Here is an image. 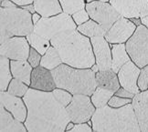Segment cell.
Segmentation results:
<instances>
[{"instance_id":"obj_14","label":"cell","mask_w":148,"mask_h":132,"mask_svg":"<svg viewBox=\"0 0 148 132\" xmlns=\"http://www.w3.org/2000/svg\"><path fill=\"white\" fill-rule=\"evenodd\" d=\"M141 73V68L136 66V64L130 60L121 67L117 73L119 82L121 87L131 91L134 94H138L141 92L138 86V78Z\"/></svg>"},{"instance_id":"obj_8","label":"cell","mask_w":148,"mask_h":132,"mask_svg":"<svg viewBox=\"0 0 148 132\" xmlns=\"http://www.w3.org/2000/svg\"><path fill=\"white\" fill-rule=\"evenodd\" d=\"M86 8L90 19L96 21L106 31L122 18V15L112 7L110 2L92 1L86 3Z\"/></svg>"},{"instance_id":"obj_35","label":"cell","mask_w":148,"mask_h":132,"mask_svg":"<svg viewBox=\"0 0 148 132\" xmlns=\"http://www.w3.org/2000/svg\"><path fill=\"white\" fill-rule=\"evenodd\" d=\"M71 132H76V131H93L92 127L90 125L87 124V122L84 123H77L74 125V127L70 130Z\"/></svg>"},{"instance_id":"obj_18","label":"cell","mask_w":148,"mask_h":132,"mask_svg":"<svg viewBox=\"0 0 148 132\" xmlns=\"http://www.w3.org/2000/svg\"><path fill=\"white\" fill-rule=\"evenodd\" d=\"M16 119L12 114L1 105L0 110V131L9 132V131H27L25 124Z\"/></svg>"},{"instance_id":"obj_27","label":"cell","mask_w":148,"mask_h":132,"mask_svg":"<svg viewBox=\"0 0 148 132\" xmlns=\"http://www.w3.org/2000/svg\"><path fill=\"white\" fill-rule=\"evenodd\" d=\"M0 63H1V86L0 89L1 91H7L10 81L12 80V72L10 68V61L9 59L5 56H1L0 57Z\"/></svg>"},{"instance_id":"obj_32","label":"cell","mask_w":148,"mask_h":132,"mask_svg":"<svg viewBox=\"0 0 148 132\" xmlns=\"http://www.w3.org/2000/svg\"><path fill=\"white\" fill-rule=\"evenodd\" d=\"M132 100L133 99H124V97L116 96L114 94L111 97L109 102H108V105L112 108H121L123 106L129 104V103H132Z\"/></svg>"},{"instance_id":"obj_12","label":"cell","mask_w":148,"mask_h":132,"mask_svg":"<svg viewBox=\"0 0 148 132\" xmlns=\"http://www.w3.org/2000/svg\"><path fill=\"white\" fill-rule=\"evenodd\" d=\"M136 28L137 26L134 25L132 20L122 16L111 27L104 37L110 44L126 43L134 35Z\"/></svg>"},{"instance_id":"obj_34","label":"cell","mask_w":148,"mask_h":132,"mask_svg":"<svg viewBox=\"0 0 148 132\" xmlns=\"http://www.w3.org/2000/svg\"><path fill=\"white\" fill-rule=\"evenodd\" d=\"M41 59H42V55L39 52H38L34 48H31L30 52H29V56H28V59H27V61L30 63V65L34 68L40 66Z\"/></svg>"},{"instance_id":"obj_25","label":"cell","mask_w":148,"mask_h":132,"mask_svg":"<svg viewBox=\"0 0 148 132\" xmlns=\"http://www.w3.org/2000/svg\"><path fill=\"white\" fill-rule=\"evenodd\" d=\"M27 39L28 43H29L30 47L35 48L42 56L47 52V50L49 48V47H51L50 40L38 35L34 31L27 36Z\"/></svg>"},{"instance_id":"obj_4","label":"cell","mask_w":148,"mask_h":132,"mask_svg":"<svg viewBox=\"0 0 148 132\" xmlns=\"http://www.w3.org/2000/svg\"><path fill=\"white\" fill-rule=\"evenodd\" d=\"M51 72L57 88L66 89L72 95L92 96L98 87L96 73L92 68H77L62 63Z\"/></svg>"},{"instance_id":"obj_37","label":"cell","mask_w":148,"mask_h":132,"mask_svg":"<svg viewBox=\"0 0 148 132\" xmlns=\"http://www.w3.org/2000/svg\"><path fill=\"white\" fill-rule=\"evenodd\" d=\"M1 1H3V0H1ZM11 1L14 2L18 7H23V5L34 3V0H11Z\"/></svg>"},{"instance_id":"obj_21","label":"cell","mask_w":148,"mask_h":132,"mask_svg":"<svg viewBox=\"0 0 148 132\" xmlns=\"http://www.w3.org/2000/svg\"><path fill=\"white\" fill-rule=\"evenodd\" d=\"M96 81H97L98 87L112 90L113 92H116L121 88L117 73L112 69L96 72Z\"/></svg>"},{"instance_id":"obj_43","label":"cell","mask_w":148,"mask_h":132,"mask_svg":"<svg viewBox=\"0 0 148 132\" xmlns=\"http://www.w3.org/2000/svg\"><path fill=\"white\" fill-rule=\"evenodd\" d=\"M74 125H75V123H73L72 121H71L69 124H68L67 126V128H66V131H70L73 127H74Z\"/></svg>"},{"instance_id":"obj_9","label":"cell","mask_w":148,"mask_h":132,"mask_svg":"<svg viewBox=\"0 0 148 132\" xmlns=\"http://www.w3.org/2000/svg\"><path fill=\"white\" fill-rule=\"evenodd\" d=\"M66 110L70 116L71 121L77 124L92 120L96 108L90 96L76 94L73 95L72 100L66 107Z\"/></svg>"},{"instance_id":"obj_2","label":"cell","mask_w":148,"mask_h":132,"mask_svg":"<svg viewBox=\"0 0 148 132\" xmlns=\"http://www.w3.org/2000/svg\"><path fill=\"white\" fill-rule=\"evenodd\" d=\"M50 43L59 51L64 64L77 68H92L96 64L90 38L78 29L62 33Z\"/></svg>"},{"instance_id":"obj_13","label":"cell","mask_w":148,"mask_h":132,"mask_svg":"<svg viewBox=\"0 0 148 132\" xmlns=\"http://www.w3.org/2000/svg\"><path fill=\"white\" fill-rule=\"evenodd\" d=\"M90 42L92 45L96 65L99 67V71L112 69V56L110 43L104 37H90Z\"/></svg>"},{"instance_id":"obj_7","label":"cell","mask_w":148,"mask_h":132,"mask_svg":"<svg viewBox=\"0 0 148 132\" xmlns=\"http://www.w3.org/2000/svg\"><path fill=\"white\" fill-rule=\"evenodd\" d=\"M126 50L136 66L140 68L148 65V28L143 24L136 28L134 35L125 43Z\"/></svg>"},{"instance_id":"obj_6","label":"cell","mask_w":148,"mask_h":132,"mask_svg":"<svg viewBox=\"0 0 148 132\" xmlns=\"http://www.w3.org/2000/svg\"><path fill=\"white\" fill-rule=\"evenodd\" d=\"M78 26L74 22L71 15L62 12L49 18H41L34 26V32L49 40L60 34L75 30Z\"/></svg>"},{"instance_id":"obj_40","label":"cell","mask_w":148,"mask_h":132,"mask_svg":"<svg viewBox=\"0 0 148 132\" xmlns=\"http://www.w3.org/2000/svg\"><path fill=\"white\" fill-rule=\"evenodd\" d=\"M42 18V16L39 15L38 13H34V14H32V21H33V23H34V25H36L37 23L40 20V18Z\"/></svg>"},{"instance_id":"obj_39","label":"cell","mask_w":148,"mask_h":132,"mask_svg":"<svg viewBox=\"0 0 148 132\" xmlns=\"http://www.w3.org/2000/svg\"><path fill=\"white\" fill-rule=\"evenodd\" d=\"M20 7L26 9L27 11H28V12L31 13V14L36 13V9H35V7H34V4L26 5H23V7Z\"/></svg>"},{"instance_id":"obj_10","label":"cell","mask_w":148,"mask_h":132,"mask_svg":"<svg viewBox=\"0 0 148 132\" xmlns=\"http://www.w3.org/2000/svg\"><path fill=\"white\" fill-rule=\"evenodd\" d=\"M30 45L25 37H13L1 44L0 54L10 60H27Z\"/></svg>"},{"instance_id":"obj_31","label":"cell","mask_w":148,"mask_h":132,"mask_svg":"<svg viewBox=\"0 0 148 132\" xmlns=\"http://www.w3.org/2000/svg\"><path fill=\"white\" fill-rule=\"evenodd\" d=\"M72 18L74 20V22L76 23L77 26H79V25H82L83 23L87 22L88 20H90V15L88 14L86 8L84 9H82V10H79L77 12H75L74 14L71 15Z\"/></svg>"},{"instance_id":"obj_20","label":"cell","mask_w":148,"mask_h":132,"mask_svg":"<svg viewBox=\"0 0 148 132\" xmlns=\"http://www.w3.org/2000/svg\"><path fill=\"white\" fill-rule=\"evenodd\" d=\"M36 12L42 18H49L63 12L60 0H34Z\"/></svg>"},{"instance_id":"obj_22","label":"cell","mask_w":148,"mask_h":132,"mask_svg":"<svg viewBox=\"0 0 148 132\" xmlns=\"http://www.w3.org/2000/svg\"><path fill=\"white\" fill-rule=\"evenodd\" d=\"M112 69L115 73H118L121 67L131 60V57L126 50L125 44H112Z\"/></svg>"},{"instance_id":"obj_26","label":"cell","mask_w":148,"mask_h":132,"mask_svg":"<svg viewBox=\"0 0 148 132\" xmlns=\"http://www.w3.org/2000/svg\"><path fill=\"white\" fill-rule=\"evenodd\" d=\"M115 94L112 90L106 89L101 87H97L92 95V101L96 108H102L108 105V102L111 99V97Z\"/></svg>"},{"instance_id":"obj_36","label":"cell","mask_w":148,"mask_h":132,"mask_svg":"<svg viewBox=\"0 0 148 132\" xmlns=\"http://www.w3.org/2000/svg\"><path fill=\"white\" fill-rule=\"evenodd\" d=\"M115 95L116 96H119V97H124V99H133L135 94L132 93L131 91L127 90V89H125L124 88H119L116 92H115Z\"/></svg>"},{"instance_id":"obj_17","label":"cell","mask_w":148,"mask_h":132,"mask_svg":"<svg viewBox=\"0 0 148 132\" xmlns=\"http://www.w3.org/2000/svg\"><path fill=\"white\" fill-rule=\"evenodd\" d=\"M132 104L141 131L148 132V89L136 94Z\"/></svg>"},{"instance_id":"obj_3","label":"cell","mask_w":148,"mask_h":132,"mask_svg":"<svg viewBox=\"0 0 148 132\" xmlns=\"http://www.w3.org/2000/svg\"><path fill=\"white\" fill-rule=\"evenodd\" d=\"M92 122L93 131H141L132 103L121 108L106 105L96 108Z\"/></svg>"},{"instance_id":"obj_15","label":"cell","mask_w":148,"mask_h":132,"mask_svg":"<svg viewBox=\"0 0 148 132\" xmlns=\"http://www.w3.org/2000/svg\"><path fill=\"white\" fill-rule=\"evenodd\" d=\"M1 105L21 122H25L27 116V108L24 99L20 97L9 94L8 91H1Z\"/></svg>"},{"instance_id":"obj_5","label":"cell","mask_w":148,"mask_h":132,"mask_svg":"<svg viewBox=\"0 0 148 132\" xmlns=\"http://www.w3.org/2000/svg\"><path fill=\"white\" fill-rule=\"evenodd\" d=\"M1 16V37L3 44L13 37H27L34 31L32 14L22 7L0 8Z\"/></svg>"},{"instance_id":"obj_38","label":"cell","mask_w":148,"mask_h":132,"mask_svg":"<svg viewBox=\"0 0 148 132\" xmlns=\"http://www.w3.org/2000/svg\"><path fill=\"white\" fill-rule=\"evenodd\" d=\"M18 7L14 2L11 0H3L1 1V7H5V8H11V7Z\"/></svg>"},{"instance_id":"obj_19","label":"cell","mask_w":148,"mask_h":132,"mask_svg":"<svg viewBox=\"0 0 148 132\" xmlns=\"http://www.w3.org/2000/svg\"><path fill=\"white\" fill-rule=\"evenodd\" d=\"M10 68L12 75L15 78H18L29 86L31 83V74L33 67L27 60H11Z\"/></svg>"},{"instance_id":"obj_30","label":"cell","mask_w":148,"mask_h":132,"mask_svg":"<svg viewBox=\"0 0 148 132\" xmlns=\"http://www.w3.org/2000/svg\"><path fill=\"white\" fill-rule=\"evenodd\" d=\"M52 94L55 97V99L58 100L62 106L67 107L72 100V94L69 92L68 90L63 88H56L54 90H52Z\"/></svg>"},{"instance_id":"obj_42","label":"cell","mask_w":148,"mask_h":132,"mask_svg":"<svg viewBox=\"0 0 148 132\" xmlns=\"http://www.w3.org/2000/svg\"><path fill=\"white\" fill-rule=\"evenodd\" d=\"M133 22H134V25H136V26H140V25H142V21H141V18H132L131 19Z\"/></svg>"},{"instance_id":"obj_33","label":"cell","mask_w":148,"mask_h":132,"mask_svg":"<svg viewBox=\"0 0 148 132\" xmlns=\"http://www.w3.org/2000/svg\"><path fill=\"white\" fill-rule=\"evenodd\" d=\"M138 86L141 91L148 89V65L141 68V73L138 78Z\"/></svg>"},{"instance_id":"obj_23","label":"cell","mask_w":148,"mask_h":132,"mask_svg":"<svg viewBox=\"0 0 148 132\" xmlns=\"http://www.w3.org/2000/svg\"><path fill=\"white\" fill-rule=\"evenodd\" d=\"M77 29L82 35L86 36L90 38L93 37H104L107 33V31L103 27L92 19H90L87 22L83 23L82 25L78 26Z\"/></svg>"},{"instance_id":"obj_41","label":"cell","mask_w":148,"mask_h":132,"mask_svg":"<svg viewBox=\"0 0 148 132\" xmlns=\"http://www.w3.org/2000/svg\"><path fill=\"white\" fill-rule=\"evenodd\" d=\"M141 21H142V24H143L144 26H145L148 28V15L146 16H145V18H142Z\"/></svg>"},{"instance_id":"obj_11","label":"cell","mask_w":148,"mask_h":132,"mask_svg":"<svg viewBox=\"0 0 148 132\" xmlns=\"http://www.w3.org/2000/svg\"><path fill=\"white\" fill-rule=\"evenodd\" d=\"M109 2L123 18H142L148 15V0H110Z\"/></svg>"},{"instance_id":"obj_16","label":"cell","mask_w":148,"mask_h":132,"mask_svg":"<svg viewBox=\"0 0 148 132\" xmlns=\"http://www.w3.org/2000/svg\"><path fill=\"white\" fill-rule=\"evenodd\" d=\"M30 88L42 91H52L57 88L52 72L42 66L33 68Z\"/></svg>"},{"instance_id":"obj_24","label":"cell","mask_w":148,"mask_h":132,"mask_svg":"<svg viewBox=\"0 0 148 132\" xmlns=\"http://www.w3.org/2000/svg\"><path fill=\"white\" fill-rule=\"evenodd\" d=\"M62 63L63 62H62L59 51L53 46H51L47 50V52L42 56L40 66L46 67L47 69L53 70L56 67L60 66Z\"/></svg>"},{"instance_id":"obj_29","label":"cell","mask_w":148,"mask_h":132,"mask_svg":"<svg viewBox=\"0 0 148 132\" xmlns=\"http://www.w3.org/2000/svg\"><path fill=\"white\" fill-rule=\"evenodd\" d=\"M86 0H60L63 12L72 15L79 10L84 9L86 7Z\"/></svg>"},{"instance_id":"obj_44","label":"cell","mask_w":148,"mask_h":132,"mask_svg":"<svg viewBox=\"0 0 148 132\" xmlns=\"http://www.w3.org/2000/svg\"><path fill=\"white\" fill-rule=\"evenodd\" d=\"M92 1H102V2H109L110 0H86V2H92Z\"/></svg>"},{"instance_id":"obj_1","label":"cell","mask_w":148,"mask_h":132,"mask_svg":"<svg viewBox=\"0 0 148 132\" xmlns=\"http://www.w3.org/2000/svg\"><path fill=\"white\" fill-rule=\"evenodd\" d=\"M27 108L25 126L29 132L66 131L71 118L66 107L55 99L52 91L30 88L23 97Z\"/></svg>"},{"instance_id":"obj_28","label":"cell","mask_w":148,"mask_h":132,"mask_svg":"<svg viewBox=\"0 0 148 132\" xmlns=\"http://www.w3.org/2000/svg\"><path fill=\"white\" fill-rule=\"evenodd\" d=\"M28 89H29V88H28V85H27L23 81H21V80L14 78L10 81L7 91L11 95L23 97L25 96V94L27 92Z\"/></svg>"}]
</instances>
